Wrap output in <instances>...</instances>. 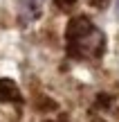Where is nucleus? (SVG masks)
I'll return each mask as SVG.
<instances>
[{
    "label": "nucleus",
    "mask_w": 119,
    "mask_h": 122,
    "mask_svg": "<svg viewBox=\"0 0 119 122\" xmlns=\"http://www.w3.org/2000/svg\"><path fill=\"white\" fill-rule=\"evenodd\" d=\"M20 102V91L13 79H0V104Z\"/></svg>",
    "instance_id": "nucleus-1"
},
{
    "label": "nucleus",
    "mask_w": 119,
    "mask_h": 122,
    "mask_svg": "<svg viewBox=\"0 0 119 122\" xmlns=\"http://www.w3.org/2000/svg\"><path fill=\"white\" fill-rule=\"evenodd\" d=\"M56 2V7H61V9H65V7H72V5L76 2V0H54Z\"/></svg>",
    "instance_id": "nucleus-2"
},
{
    "label": "nucleus",
    "mask_w": 119,
    "mask_h": 122,
    "mask_svg": "<svg viewBox=\"0 0 119 122\" xmlns=\"http://www.w3.org/2000/svg\"><path fill=\"white\" fill-rule=\"evenodd\" d=\"M117 9H119V2H117Z\"/></svg>",
    "instance_id": "nucleus-3"
}]
</instances>
